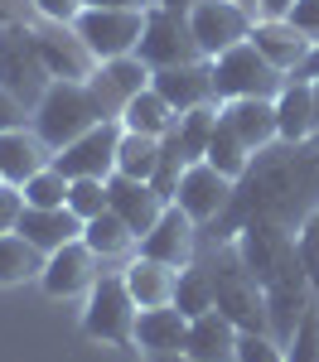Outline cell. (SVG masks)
<instances>
[{
  "label": "cell",
  "mask_w": 319,
  "mask_h": 362,
  "mask_svg": "<svg viewBox=\"0 0 319 362\" xmlns=\"http://www.w3.org/2000/svg\"><path fill=\"white\" fill-rule=\"evenodd\" d=\"M257 20L261 15L247 10L242 0H199L189 10V25H194V39H199L203 58H218L228 49H237V44H247Z\"/></svg>",
  "instance_id": "10"
},
{
  "label": "cell",
  "mask_w": 319,
  "mask_h": 362,
  "mask_svg": "<svg viewBox=\"0 0 319 362\" xmlns=\"http://www.w3.org/2000/svg\"><path fill=\"white\" fill-rule=\"evenodd\" d=\"M150 78H155V68H150L141 54H121V58H107V63L87 78V87H92V97H97V107L107 112V121H121L126 102H131L136 92H145Z\"/></svg>",
  "instance_id": "15"
},
{
  "label": "cell",
  "mask_w": 319,
  "mask_h": 362,
  "mask_svg": "<svg viewBox=\"0 0 319 362\" xmlns=\"http://www.w3.org/2000/svg\"><path fill=\"white\" fill-rule=\"evenodd\" d=\"M295 78H319V44H315V54H310V63H305Z\"/></svg>",
  "instance_id": "47"
},
{
  "label": "cell",
  "mask_w": 319,
  "mask_h": 362,
  "mask_svg": "<svg viewBox=\"0 0 319 362\" xmlns=\"http://www.w3.org/2000/svg\"><path fill=\"white\" fill-rule=\"evenodd\" d=\"M87 5H97V10H150L155 0H87Z\"/></svg>",
  "instance_id": "45"
},
{
  "label": "cell",
  "mask_w": 319,
  "mask_h": 362,
  "mask_svg": "<svg viewBox=\"0 0 319 362\" xmlns=\"http://www.w3.org/2000/svg\"><path fill=\"white\" fill-rule=\"evenodd\" d=\"M315 285H310V276H295V280H281V285H271L266 290V314H271V338L276 343H290L295 338V329H300V319L310 314V305H315Z\"/></svg>",
  "instance_id": "24"
},
{
  "label": "cell",
  "mask_w": 319,
  "mask_h": 362,
  "mask_svg": "<svg viewBox=\"0 0 319 362\" xmlns=\"http://www.w3.org/2000/svg\"><path fill=\"white\" fill-rule=\"evenodd\" d=\"M295 0H261V15H290Z\"/></svg>",
  "instance_id": "46"
},
{
  "label": "cell",
  "mask_w": 319,
  "mask_h": 362,
  "mask_svg": "<svg viewBox=\"0 0 319 362\" xmlns=\"http://www.w3.org/2000/svg\"><path fill=\"white\" fill-rule=\"evenodd\" d=\"M213 83H218V102H237V97H281V87L290 78L271 58H261L257 44L247 39V44L213 58Z\"/></svg>",
  "instance_id": "7"
},
{
  "label": "cell",
  "mask_w": 319,
  "mask_h": 362,
  "mask_svg": "<svg viewBox=\"0 0 319 362\" xmlns=\"http://www.w3.org/2000/svg\"><path fill=\"white\" fill-rule=\"evenodd\" d=\"M150 87L170 102L174 112H199V107H218V83H213V58L199 63H179V68H155Z\"/></svg>",
  "instance_id": "17"
},
{
  "label": "cell",
  "mask_w": 319,
  "mask_h": 362,
  "mask_svg": "<svg viewBox=\"0 0 319 362\" xmlns=\"http://www.w3.org/2000/svg\"><path fill=\"white\" fill-rule=\"evenodd\" d=\"M286 362H319V300L310 305V314L300 319L295 338L286 343Z\"/></svg>",
  "instance_id": "37"
},
{
  "label": "cell",
  "mask_w": 319,
  "mask_h": 362,
  "mask_svg": "<svg viewBox=\"0 0 319 362\" xmlns=\"http://www.w3.org/2000/svg\"><path fill=\"white\" fill-rule=\"evenodd\" d=\"M199 256L213 271V300L242 334H271V314H266V285L252 276V266L242 261V251L232 237H203Z\"/></svg>",
  "instance_id": "2"
},
{
  "label": "cell",
  "mask_w": 319,
  "mask_h": 362,
  "mask_svg": "<svg viewBox=\"0 0 319 362\" xmlns=\"http://www.w3.org/2000/svg\"><path fill=\"white\" fill-rule=\"evenodd\" d=\"M232 194H237V179H228L223 169H213L208 160H199V165L184 169V179H179V189H174V203L208 232L213 223H223V213L232 208Z\"/></svg>",
  "instance_id": "11"
},
{
  "label": "cell",
  "mask_w": 319,
  "mask_h": 362,
  "mask_svg": "<svg viewBox=\"0 0 319 362\" xmlns=\"http://www.w3.org/2000/svg\"><path fill=\"white\" fill-rule=\"evenodd\" d=\"M218 116L232 136L242 140L252 155L281 140V116H276V97H237V102H218Z\"/></svg>",
  "instance_id": "18"
},
{
  "label": "cell",
  "mask_w": 319,
  "mask_h": 362,
  "mask_svg": "<svg viewBox=\"0 0 319 362\" xmlns=\"http://www.w3.org/2000/svg\"><path fill=\"white\" fill-rule=\"evenodd\" d=\"M83 227L87 223L73 213V208H68V203H63V208H25L15 232H25L29 242L49 256V251L68 247V242H83Z\"/></svg>",
  "instance_id": "25"
},
{
  "label": "cell",
  "mask_w": 319,
  "mask_h": 362,
  "mask_svg": "<svg viewBox=\"0 0 319 362\" xmlns=\"http://www.w3.org/2000/svg\"><path fill=\"white\" fill-rule=\"evenodd\" d=\"M68 189H73V179L58 165H49V169H39L20 194H25V208H63L68 203Z\"/></svg>",
  "instance_id": "35"
},
{
  "label": "cell",
  "mask_w": 319,
  "mask_h": 362,
  "mask_svg": "<svg viewBox=\"0 0 319 362\" xmlns=\"http://www.w3.org/2000/svg\"><path fill=\"white\" fill-rule=\"evenodd\" d=\"M34 15V0H0V25H29Z\"/></svg>",
  "instance_id": "44"
},
{
  "label": "cell",
  "mask_w": 319,
  "mask_h": 362,
  "mask_svg": "<svg viewBox=\"0 0 319 362\" xmlns=\"http://www.w3.org/2000/svg\"><path fill=\"white\" fill-rule=\"evenodd\" d=\"M310 83H315V102H319V78H310Z\"/></svg>",
  "instance_id": "50"
},
{
  "label": "cell",
  "mask_w": 319,
  "mask_h": 362,
  "mask_svg": "<svg viewBox=\"0 0 319 362\" xmlns=\"http://www.w3.org/2000/svg\"><path fill=\"white\" fill-rule=\"evenodd\" d=\"M34 10H39L44 20H63V25H73V20L87 10V0H34Z\"/></svg>",
  "instance_id": "42"
},
{
  "label": "cell",
  "mask_w": 319,
  "mask_h": 362,
  "mask_svg": "<svg viewBox=\"0 0 319 362\" xmlns=\"http://www.w3.org/2000/svg\"><path fill=\"white\" fill-rule=\"evenodd\" d=\"M174 305L184 309L189 319H199V314H208V309H218V300H213V271H208V261H203V256H194V261L179 271Z\"/></svg>",
  "instance_id": "31"
},
{
  "label": "cell",
  "mask_w": 319,
  "mask_h": 362,
  "mask_svg": "<svg viewBox=\"0 0 319 362\" xmlns=\"http://www.w3.org/2000/svg\"><path fill=\"white\" fill-rule=\"evenodd\" d=\"M295 242H300V266H305V276H310V285H315V295H319V208L300 223Z\"/></svg>",
  "instance_id": "38"
},
{
  "label": "cell",
  "mask_w": 319,
  "mask_h": 362,
  "mask_svg": "<svg viewBox=\"0 0 319 362\" xmlns=\"http://www.w3.org/2000/svg\"><path fill=\"white\" fill-rule=\"evenodd\" d=\"M145 362H199V358H189V353H160V358H145Z\"/></svg>",
  "instance_id": "48"
},
{
  "label": "cell",
  "mask_w": 319,
  "mask_h": 362,
  "mask_svg": "<svg viewBox=\"0 0 319 362\" xmlns=\"http://www.w3.org/2000/svg\"><path fill=\"white\" fill-rule=\"evenodd\" d=\"M107 271H112V266H107L97 251L87 247V242H68V247L49 251L39 285H44L54 300H78V295H87V290L107 276Z\"/></svg>",
  "instance_id": "13"
},
{
  "label": "cell",
  "mask_w": 319,
  "mask_h": 362,
  "mask_svg": "<svg viewBox=\"0 0 319 362\" xmlns=\"http://www.w3.org/2000/svg\"><path fill=\"white\" fill-rule=\"evenodd\" d=\"M315 208H319V136L276 140V145L252 155L247 174L237 179L232 208L203 237H237L247 223H281L290 232H300V223Z\"/></svg>",
  "instance_id": "1"
},
{
  "label": "cell",
  "mask_w": 319,
  "mask_h": 362,
  "mask_svg": "<svg viewBox=\"0 0 319 362\" xmlns=\"http://www.w3.org/2000/svg\"><path fill=\"white\" fill-rule=\"evenodd\" d=\"M121 136H126L121 121H102V126H92L87 136H78L73 145H63V150L54 155V165L63 169L68 179H112Z\"/></svg>",
  "instance_id": "14"
},
{
  "label": "cell",
  "mask_w": 319,
  "mask_h": 362,
  "mask_svg": "<svg viewBox=\"0 0 319 362\" xmlns=\"http://www.w3.org/2000/svg\"><path fill=\"white\" fill-rule=\"evenodd\" d=\"M107 189H112V213L116 218H126L136 237H145L150 227L160 223V213L170 208L165 194L150 184V179H126V174H112L107 179Z\"/></svg>",
  "instance_id": "21"
},
{
  "label": "cell",
  "mask_w": 319,
  "mask_h": 362,
  "mask_svg": "<svg viewBox=\"0 0 319 362\" xmlns=\"http://www.w3.org/2000/svg\"><path fill=\"white\" fill-rule=\"evenodd\" d=\"M0 87L10 97H20L29 112L44 102V92L54 87V73L34 44L29 25H0Z\"/></svg>",
  "instance_id": "5"
},
{
  "label": "cell",
  "mask_w": 319,
  "mask_h": 362,
  "mask_svg": "<svg viewBox=\"0 0 319 362\" xmlns=\"http://www.w3.org/2000/svg\"><path fill=\"white\" fill-rule=\"evenodd\" d=\"M20 213H25V194L15 184H0V237L20 227Z\"/></svg>",
  "instance_id": "40"
},
{
  "label": "cell",
  "mask_w": 319,
  "mask_h": 362,
  "mask_svg": "<svg viewBox=\"0 0 319 362\" xmlns=\"http://www.w3.org/2000/svg\"><path fill=\"white\" fill-rule=\"evenodd\" d=\"M189 343V314L179 305H160V309H141L136 319V348L145 358H160V353H184Z\"/></svg>",
  "instance_id": "22"
},
{
  "label": "cell",
  "mask_w": 319,
  "mask_h": 362,
  "mask_svg": "<svg viewBox=\"0 0 319 362\" xmlns=\"http://www.w3.org/2000/svg\"><path fill=\"white\" fill-rule=\"evenodd\" d=\"M54 155L58 150L34 131V121H29V126L0 131V174H5V184H15V189H25L39 169L54 165Z\"/></svg>",
  "instance_id": "19"
},
{
  "label": "cell",
  "mask_w": 319,
  "mask_h": 362,
  "mask_svg": "<svg viewBox=\"0 0 319 362\" xmlns=\"http://www.w3.org/2000/svg\"><path fill=\"white\" fill-rule=\"evenodd\" d=\"M276 116H281V140H310L319 136V102L310 78H290L276 97Z\"/></svg>",
  "instance_id": "27"
},
{
  "label": "cell",
  "mask_w": 319,
  "mask_h": 362,
  "mask_svg": "<svg viewBox=\"0 0 319 362\" xmlns=\"http://www.w3.org/2000/svg\"><path fill=\"white\" fill-rule=\"evenodd\" d=\"M232 242H237L242 261L252 266V276H257L266 290L281 285V280L305 276V266H300V242H295L290 227H281V223H247Z\"/></svg>",
  "instance_id": "6"
},
{
  "label": "cell",
  "mask_w": 319,
  "mask_h": 362,
  "mask_svg": "<svg viewBox=\"0 0 319 362\" xmlns=\"http://www.w3.org/2000/svg\"><path fill=\"white\" fill-rule=\"evenodd\" d=\"M286 20H290L295 29H300L305 39H315V44H319V0H295Z\"/></svg>",
  "instance_id": "41"
},
{
  "label": "cell",
  "mask_w": 319,
  "mask_h": 362,
  "mask_svg": "<svg viewBox=\"0 0 319 362\" xmlns=\"http://www.w3.org/2000/svg\"><path fill=\"white\" fill-rule=\"evenodd\" d=\"M34 121V112H29L20 97H10L5 87H0V131H10V126H29Z\"/></svg>",
  "instance_id": "43"
},
{
  "label": "cell",
  "mask_w": 319,
  "mask_h": 362,
  "mask_svg": "<svg viewBox=\"0 0 319 362\" xmlns=\"http://www.w3.org/2000/svg\"><path fill=\"white\" fill-rule=\"evenodd\" d=\"M29 29H34V44H39V54H44V63H49L54 78L87 83V78L102 68V58L87 49V39L78 34V25H63V20H44V15H34Z\"/></svg>",
  "instance_id": "9"
},
{
  "label": "cell",
  "mask_w": 319,
  "mask_h": 362,
  "mask_svg": "<svg viewBox=\"0 0 319 362\" xmlns=\"http://www.w3.org/2000/svg\"><path fill=\"white\" fill-rule=\"evenodd\" d=\"M0 184H5V174H0Z\"/></svg>",
  "instance_id": "51"
},
{
  "label": "cell",
  "mask_w": 319,
  "mask_h": 362,
  "mask_svg": "<svg viewBox=\"0 0 319 362\" xmlns=\"http://www.w3.org/2000/svg\"><path fill=\"white\" fill-rule=\"evenodd\" d=\"M121 126H126V131H141V136H160V140H165L174 126H179V112H174L155 87H145V92H136V97L126 102Z\"/></svg>",
  "instance_id": "29"
},
{
  "label": "cell",
  "mask_w": 319,
  "mask_h": 362,
  "mask_svg": "<svg viewBox=\"0 0 319 362\" xmlns=\"http://www.w3.org/2000/svg\"><path fill=\"white\" fill-rule=\"evenodd\" d=\"M83 242L97 251L107 266H116V271H121V266L141 251V237L131 232V223H126V218H116L112 208H107V213H97V218L83 227Z\"/></svg>",
  "instance_id": "28"
},
{
  "label": "cell",
  "mask_w": 319,
  "mask_h": 362,
  "mask_svg": "<svg viewBox=\"0 0 319 362\" xmlns=\"http://www.w3.org/2000/svg\"><path fill=\"white\" fill-rule=\"evenodd\" d=\"M160 150H165V140H160V136L126 131V136H121V150H116V174H126V179H155V169H160Z\"/></svg>",
  "instance_id": "32"
},
{
  "label": "cell",
  "mask_w": 319,
  "mask_h": 362,
  "mask_svg": "<svg viewBox=\"0 0 319 362\" xmlns=\"http://www.w3.org/2000/svg\"><path fill=\"white\" fill-rule=\"evenodd\" d=\"M83 334L97 338V343H112V348H136V319H141V305L136 295L126 290V276L121 271H107L92 290L83 295Z\"/></svg>",
  "instance_id": "4"
},
{
  "label": "cell",
  "mask_w": 319,
  "mask_h": 362,
  "mask_svg": "<svg viewBox=\"0 0 319 362\" xmlns=\"http://www.w3.org/2000/svg\"><path fill=\"white\" fill-rule=\"evenodd\" d=\"M203 160H208L213 169H223L228 179H242L247 165H252V150L232 136L228 126H223V116H218V131H213V140H208V155H203Z\"/></svg>",
  "instance_id": "34"
},
{
  "label": "cell",
  "mask_w": 319,
  "mask_h": 362,
  "mask_svg": "<svg viewBox=\"0 0 319 362\" xmlns=\"http://www.w3.org/2000/svg\"><path fill=\"white\" fill-rule=\"evenodd\" d=\"M237 362H286V343L271 334H242L237 338Z\"/></svg>",
  "instance_id": "39"
},
{
  "label": "cell",
  "mask_w": 319,
  "mask_h": 362,
  "mask_svg": "<svg viewBox=\"0 0 319 362\" xmlns=\"http://www.w3.org/2000/svg\"><path fill=\"white\" fill-rule=\"evenodd\" d=\"M213 131H218V107H199V112H184V116H179V126H174L170 136L179 140L184 160H189V165H199L203 155H208Z\"/></svg>",
  "instance_id": "33"
},
{
  "label": "cell",
  "mask_w": 319,
  "mask_h": 362,
  "mask_svg": "<svg viewBox=\"0 0 319 362\" xmlns=\"http://www.w3.org/2000/svg\"><path fill=\"white\" fill-rule=\"evenodd\" d=\"M155 5H170V10H194L199 0H155Z\"/></svg>",
  "instance_id": "49"
},
{
  "label": "cell",
  "mask_w": 319,
  "mask_h": 362,
  "mask_svg": "<svg viewBox=\"0 0 319 362\" xmlns=\"http://www.w3.org/2000/svg\"><path fill=\"white\" fill-rule=\"evenodd\" d=\"M68 208L92 223L97 213H107L112 208V189H107V179H73V189H68Z\"/></svg>",
  "instance_id": "36"
},
{
  "label": "cell",
  "mask_w": 319,
  "mask_h": 362,
  "mask_svg": "<svg viewBox=\"0 0 319 362\" xmlns=\"http://www.w3.org/2000/svg\"><path fill=\"white\" fill-rule=\"evenodd\" d=\"M136 54L150 63V68H179V63H199L203 49L194 39V25H189V10H170V5H150L145 10V34Z\"/></svg>",
  "instance_id": "8"
},
{
  "label": "cell",
  "mask_w": 319,
  "mask_h": 362,
  "mask_svg": "<svg viewBox=\"0 0 319 362\" xmlns=\"http://www.w3.org/2000/svg\"><path fill=\"white\" fill-rule=\"evenodd\" d=\"M73 25L87 39V49L107 63V58H121V54H136L141 49L145 10H97V5H87Z\"/></svg>",
  "instance_id": "12"
},
{
  "label": "cell",
  "mask_w": 319,
  "mask_h": 362,
  "mask_svg": "<svg viewBox=\"0 0 319 362\" xmlns=\"http://www.w3.org/2000/svg\"><path fill=\"white\" fill-rule=\"evenodd\" d=\"M121 276H126V290L136 295V305H141V309L174 305V285H179V271H174V266H165V261H155V256L136 251V256L121 266Z\"/></svg>",
  "instance_id": "26"
},
{
  "label": "cell",
  "mask_w": 319,
  "mask_h": 362,
  "mask_svg": "<svg viewBox=\"0 0 319 362\" xmlns=\"http://www.w3.org/2000/svg\"><path fill=\"white\" fill-rule=\"evenodd\" d=\"M252 44H257V54L271 58L286 78H295V73L310 63V54H315V39H305L286 15H261L257 25H252Z\"/></svg>",
  "instance_id": "20"
},
{
  "label": "cell",
  "mask_w": 319,
  "mask_h": 362,
  "mask_svg": "<svg viewBox=\"0 0 319 362\" xmlns=\"http://www.w3.org/2000/svg\"><path fill=\"white\" fill-rule=\"evenodd\" d=\"M237 338L242 329L232 324L223 309H208L199 319H189V343H184V353L199 362H237Z\"/></svg>",
  "instance_id": "23"
},
{
  "label": "cell",
  "mask_w": 319,
  "mask_h": 362,
  "mask_svg": "<svg viewBox=\"0 0 319 362\" xmlns=\"http://www.w3.org/2000/svg\"><path fill=\"white\" fill-rule=\"evenodd\" d=\"M199 247H203V227L194 223L179 203H170V208L160 213V223L141 237V251H145V256L165 261V266H174V271H184V266L199 256Z\"/></svg>",
  "instance_id": "16"
},
{
  "label": "cell",
  "mask_w": 319,
  "mask_h": 362,
  "mask_svg": "<svg viewBox=\"0 0 319 362\" xmlns=\"http://www.w3.org/2000/svg\"><path fill=\"white\" fill-rule=\"evenodd\" d=\"M44 251L29 242L25 232H5L0 237V285H25L44 276Z\"/></svg>",
  "instance_id": "30"
},
{
  "label": "cell",
  "mask_w": 319,
  "mask_h": 362,
  "mask_svg": "<svg viewBox=\"0 0 319 362\" xmlns=\"http://www.w3.org/2000/svg\"><path fill=\"white\" fill-rule=\"evenodd\" d=\"M107 112L97 107L92 87L87 83H68V78H54V87L44 92V102L34 107V131L49 140L54 150L73 145L78 136H87L92 126H102Z\"/></svg>",
  "instance_id": "3"
}]
</instances>
